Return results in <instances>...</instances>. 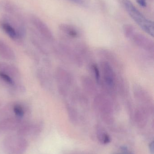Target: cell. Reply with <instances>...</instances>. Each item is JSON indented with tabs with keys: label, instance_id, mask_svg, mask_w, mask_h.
Segmentation results:
<instances>
[{
	"label": "cell",
	"instance_id": "cell-1",
	"mask_svg": "<svg viewBox=\"0 0 154 154\" xmlns=\"http://www.w3.org/2000/svg\"><path fill=\"white\" fill-rule=\"evenodd\" d=\"M94 106L101 119L110 125L114 120V105L111 97L105 93H98L95 96Z\"/></svg>",
	"mask_w": 154,
	"mask_h": 154
},
{
	"label": "cell",
	"instance_id": "cell-2",
	"mask_svg": "<svg viewBox=\"0 0 154 154\" xmlns=\"http://www.w3.org/2000/svg\"><path fill=\"white\" fill-rule=\"evenodd\" d=\"M123 4L128 14L136 23L148 35L153 37L154 23L147 19L130 0H123Z\"/></svg>",
	"mask_w": 154,
	"mask_h": 154
},
{
	"label": "cell",
	"instance_id": "cell-3",
	"mask_svg": "<svg viewBox=\"0 0 154 154\" xmlns=\"http://www.w3.org/2000/svg\"><path fill=\"white\" fill-rule=\"evenodd\" d=\"M0 26L5 33L14 40H20L23 38L25 30L22 25L12 18L6 16L0 22Z\"/></svg>",
	"mask_w": 154,
	"mask_h": 154
},
{
	"label": "cell",
	"instance_id": "cell-4",
	"mask_svg": "<svg viewBox=\"0 0 154 154\" xmlns=\"http://www.w3.org/2000/svg\"><path fill=\"white\" fill-rule=\"evenodd\" d=\"M28 143L23 137L11 135L4 140L3 147L8 154H23L28 147Z\"/></svg>",
	"mask_w": 154,
	"mask_h": 154
},
{
	"label": "cell",
	"instance_id": "cell-5",
	"mask_svg": "<svg viewBox=\"0 0 154 154\" xmlns=\"http://www.w3.org/2000/svg\"><path fill=\"white\" fill-rule=\"evenodd\" d=\"M56 78L59 91L63 97H67L69 89L74 82L73 76L67 69L59 67L56 70Z\"/></svg>",
	"mask_w": 154,
	"mask_h": 154
},
{
	"label": "cell",
	"instance_id": "cell-6",
	"mask_svg": "<svg viewBox=\"0 0 154 154\" xmlns=\"http://www.w3.org/2000/svg\"><path fill=\"white\" fill-rule=\"evenodd\" d=\"M134 96L140 106L147 109L151 114L154 111L153 100L152 98L146 90L140 86L134 87Z\"/></svg>",
	"mask_w": 154,
	"mask_h": 154
},
{
	"label": "cell",
	"instance_id": "cell-7",
	"mask_svg": "<svg viewBox=\"0 0 154 154\" xmlns=\"http://www.w3.org/2000/svg\"><path fill=\"white\" fill-rule=\"evenodd\" d=\"M59 48L63 57L70 62L78 67L83 66V59L75 48H72L67 44H60Z\"/></svg>",
	"mask_w": 154,
	"mask_h": 154
},
{
	"label": "cell",
	"instance_id": "cell-8",
	"mask_svg": "<svg viewBox=\"0 0 154 154\" xmlns=\"http://www.w3.org/2000/svg\"><path fill=\"white\" fill-rule=\"evenodd\" d=\"M130 39L140 48L153 53L154 50L153 41L142 33L135 32Z\"/></svg>",
	"mask_w": 154,
	"mask_h": 154
},
{
	"label": "cell",
	"instance_id": "cell-9",
	"mask_svg": "<svg viewBox=\"0 0 154 154\" xmlns=\"http://www.w3.org/2000/svg\"><path fill=\"white\" fill-rule=\"evenodd\" d=\"M98 55L103 59V61H106L115 68L120 69L122 64L116 55L111 51L105 48H99L97 50Z\"/></svg>",
	"mask_w": 154,
	"mask_h": 154
},
{
	"label": "cell",
	"instance_id": "cell-10",
	"mask_svg": "<svg viewBox=\"0 0 154 154\" xmlns=\"http://www.w3.org/2000/svg\"><path fill=\"white\" fill-rule=\"evenodd\" d=\"M151 114L147 109L139 106L133 111L132 116L137 125L143 128L146 125L148 117Z\"/></svg>",
	"mask_w": 154,
	"mask_h": 154
},
{
	"label": "cell",
	"instance_id": "cell-11",
	"mask_svg": "<svg viewBox=\"0 0 154 154\" xmlns=\"http://www.w3.org/2000/svg\"><path fill=\"white\" fill-rule=\"evenodd\" d=\"M80 81L82 88L87 94L95 96L98 94L96 83L91 78L87 76H83L81 77Z\"/></svg>",
	"mask_w": 154,
	"mask_h": 154
},
{
	"label": "cell",
	"instance_id": "cell-12",
	"mask_svg": "<svg viewBox=\"0 0 154 154\" xmlns=\"http://www.w3.org/2000/svg\"><path fill=\"white\" fill-rule=\"evenodd\" d=\"M33 22L34 26L45 38L49 41L53 40V37L52 33L46 24L38 18H34Z\"/></svg>",
	"mask_w": 154,
	"mask_h": 154
},
{
	"label": "cell",
	"instance_id": "cell-13",
	"mask_svg": "<svg viewBox=\"0 0 154 154\" xmlns=\"http://www.w3.org/2000/svg\"><path fill=\"white\" fill-rule=\"evenodd\" d=\"M21 119L15 117L4 119L0 122V130L8 131L14 130L20 124Z\"/></svg>",
	"mask_w": 154,
	"mask_h": 154
},
{
	"label": "cell",
	"instance_id": "cell-14",
	"mask_svg": "<svg viewBox=\"0 0 154 154\" xmlns=\"http://www.w3.org/2000/svg\"><path fill=\"white\" fill-rule=\"evenodd\" d=\"M66 108L70 121L72 124L76 125L78 122L79 114L77 109L70 102H66Z\"/></svg>",
	"mask_w": 154,
	"mask_h": 154
},
{
	"label": "cell",
	"instance_id": "cell-15",
	"mask_svg": "<svg viewBox=\"0 0 154 154\" xmlns=\"http://www.w3.org/2000/svg\"><path fill=\"white\" fill-rule=\"evenodd\" d=\"M0 56L6 60H11L15 57L14 52L7 44L0 41Z\"/></svg>",
	"mask_w": 154,
	"mask_h": 154
},
{
	"label": "cell",
	"instance_id": "cell-16",
	"mask_svg": "<svg viewBox=\"0 0 154 154\" xmlns=\"http://www.w3.org/2000/svg\"><path fill=\"white\" fill-rule=\"evenodd\" d=\"M61 30L67 36L72 38H77L79 36L78 31L75 27L68 24H62L60 27Z\"/></svg>",
	"mask_w": 154,
	"mask_h": 154
},
{
	"label": "cell",
	"instance_id": "cell-17",
	"mask_svg": "<svg viewBox=\"0 0 154 154\" xmlns=\"http://www.w3.org/2000/svg\"><path fill=\"white\" fill-rule=\"evenodd\" d=\"M0 72L9 75L13 78L19 75V71L15 67L6 63H0Z\"/></svg>",
	"mask_w": 154,
	"mask_h": 154
},
{
	"label": "cell",
	"instance_id": "cell-18",
	"mask_svg": "<svg viewBox=\"0 0 154 154\" xmlns=\"http://www.w3.org/2000/svg\"><path fill=\"white\" fill-rule=\"evenodd\" d=\"M96 134L99 141L103 144H107L111 142V139L110 136L100 126H97Z\"/></svg>",
	"mask_w": 154,
	"mask_h": 154
},
{
	"label": "cell",
	"instance_id": "cell-19",
	"mask_svg": "<svg viewBox=\"0 0 154 154\" xmlns=\"http://www.w3.org/2000/svg\"><path fill=\"white\" fill-rule=\"evenodd\" d=\"M90 69L96 83L98 85H101L102 83L101 72L98 66L96 64H91Z\"/></svg>",
	"mask_w": 154,
	"mask_h": 154
},
{
	"label": "cell",
	"instance_id": "cell-20",
	"mask_svg": "<svg viewBox=\"0 0 154 154\" xmlns=\"http://www.w3.org/2000/svg\"><path fill=\"white\" fill-rule=\"evenodd\" d=\"M13 110L15 117L21 119L25 114V110L22 106L20 104H15L13 106Z\"/></svg>",
	"mask_w": 154,
	"mask_h": 154
},
{
	"label": "cell",
	"instance_id": "cell-21",
	"mask_svg": "<svg viewBox=\"0 0 154 154\" xmlns=\"http://www.w3.org/2000/svg\"><path fill=\"white\" fill-rule=\"evenodd\" d=\"M136 31L135 29L133 26L130 25H126L124 27V32L125 36L127 38H131L135 32Z\"/></svg>",
	"mask_w": 154,
	"mask_h": 154
},
{
	"label": "cell",
	"instance_id": "cell-22",
	"mask_svg": "<svg viewBox=\"0 0 154 154\" xmlns=\"http://www.w3.org/2000/svg\"><path fill=\"white\" fill-rule=\"evenodd\" d=\"M0 79L5 82V83L11 85V86H14L15 84L14 80L13 78L12 77L10 76L7 74L2 73V72H0Z\"/></svg>",
	"mask_w": 154,
	"mask_h": 154
},
{
	"label": "cell",
	"instance_id": "cell-23",
	"mask_svg": "<svg viewBox=\"0 0 154 154\" xmlns=\"http://www.w3.org/2000/svg\"><path fill=\"white\" fill-rule=\"evenodd\" d=\"M149 150H150V153L151 154H154V142H152L150 143L149 146Z\"/></svg>",
	"mask_w": 154,
	"mask_h": 154
},
{
	"label": "cell",
	"instance_id": "cell-24",
	"mask_svg": "<svg viewBox=\"0 0 154 154\" xmlns=\"http://www.w3.org/2000/svg\"><path fill=\"white\" fill-rule=\"evenodd\" d=\"M137 3L143 7H146V0H137Z\"/></svg>",
	"mask_w": 154,
	"mask_h": 154
},
{
	"label": "cell",
	"instance_id": "cell-25",
	"mask_svg": "<svg viewBox=\"0 0 154 154\" xmlns=\"http://www.w3.org/2000/svg\"><path fill=\"white\" fill-rule=\"evenodd\" d=\"M71 1L79 4H82L84 2V0H71Z\"/></svg>",
	"mask_w": 154,
	"mask_h": 154
}]
</instances>
